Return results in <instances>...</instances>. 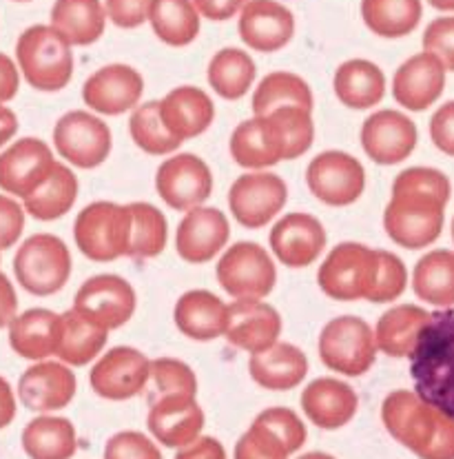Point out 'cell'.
Wrapping results in <instances>:
<instances>
[{"label": "cell", "mask_w": 454, "mask_h": 459, "mask_svg": "<svg viewBox=\"0 0 454 459\" xmlns=\"http://www.w3.org/2000/svg\"><path fill=\"white\" fill-rule=\"evenodd\" d=\"M78 200V178L63 162H56L54 171L49 173L45 182L25 198V211L31 218L51 222V220L63 218L64 213L73 209Z\"/></svg>", "instance_id": "obj_39"}, {"label": "cell", "mask_w": 454, "mask_h": 459, "mask_svg": "<svg viewBox=\"0 0 454 459\" xmlns=\"http://www.w3.org/2000/svg\"><path fill=\"white\" fill-rule=\"evenodd\" d=\"M78 391V379L64 362L42 359L22 373L18 382V397L36 413H51L72 404Z\"/></svg>", "instance_id": "obj_21"}, {"label": "cell", "mask_w": 454, "mask_h": 459, "mask_svg": "<svg viewBox=\"0 0 454 459\" xmlns=\"http://www.w3.org/2000/svg\"><path fill=\"white\" fill-rule=\"evenodd\" d=\"M248 0H193V4L198 7L200 16L209 18V21H228L236 13H240L244 9Z\"/></svg>", "instance_id": "obj_54"}, {"label": "cell", "mask_w": 454, "mask_h": 459, "mask_svg": "<svg viewBox=\"0 0 454 459\" xmlns=\"http://www.w3.org/2000/svg\"><path fill=\"white\" fill-rule=\"evenodd\" d=\"M60 333L63 316L49 308H30L9 325V344L21 358L42 362L51 355H58Z\"/></svg>", "instance_id": "obj_28"}, {"label": "cell", "mask_w": 454, "mask_h": 459, "mask_svg": "<svg viewBox=\"0 0 454 459\" xmlns=\"http://www.w3.org/2000/svg\"><path fill=\"white\" fill-rule=\"evenodd\" d=\"M228 238L231 227L222 211L215 207L191 209L176 231V251L184 262L204 264L227 247Z\"/></svg>", "instance_id": "obj_23"}, {"label": "cell", "mask_w": 454, "mask_h": 459, "mask_svg": "<svg viewBox=\"0 0 454 459\" xmlns=\"http://www.w3.org/2000/svg\"><path fill=\"white\" fill-rule=\"evenodd\" d=\"M151 379L156 384L158 397L173 393H198V377L193 368L176 358H158L151 362Z\"/></svg>", "instance_id": "obj_48"}, {"label": "cell", "mask_w": 454, "mask_h": 459, "mask_svg": "<svg viewBox=\"0 0 454 459\" xmlns=\"http://www.w3.org/2000/svg\"><path fill=\"white\" fill-rule=\"evenodd\" d=\"M105 459H162V453L147 435L123 430L107 442Z\"/></svg>", "instance_id": "obj_49"}, {"label": "cell", "mask_w": 454, "mask_h": 459, "mask_svg": "<svg viewBox=\"0 0 454 459\" xmlns=\"http://www.w3.org/2000/svg\"><path fill=\"white\" fill-rule=\"evenodd\" d=\"M131 242L126 257L149 260L165 251L168 224L165 213L149 203H131Z\"/></svg>", "instance_id": "obj_44"}, {"label": "cell", "mask_w": 454, "mask_h": 459, "mask_svg": "<svg viewBox=\"0 0 454 459\" xmlns=\"http://www.w3.org/2000/svg\"><path fill=\"white\" fill-rule=\"evenodd\" d=\"M430 138L439 152L454 158V100L434 111L430 120Z\"/></svg>", "instance_id": "obj_53"}, {"label": "cell", "mask_w": 454, "mask_h": 459, "mask_svg": "<svg viewBox=\"0 0 454 459\" xmlns=\"http://www.w3.org/2000/svg\"><path fill=\"white\" fill-rule=\"evenodd\" d=\"M107 18L109 16L100 0H56L51 7V27L72 47H87L100 40Z\"/></svg>", "instance_id": "obj_35"}, {"label": "cell", "mask_w": 454, "mask_h": 459, "mask_svg": "<svg viewBox=\"0 0 454 459\" xmlns=\"http://www.w3.org/2000/svg\"><path fill=\"white\" fill-rule=\"evenodd\" d=\"M439 12H454V0H428Z\"/></svg>", "instance_id": "obj_61"}, {"label": "cell", "mask_w": 454, "mask_h": 459, "mask_svg": "<svg viewBox=\"0 0 454 459\" xmlns=\"http://www.w3.org/2000/svg\"><path fill=\"white\" fill-rule=\"evenodd\" d=\"M78 249L93 262H114L129 253V204L91 203L78 213L73 224Z\"/></svg>", "instance_id": "obj_7"}, {"label": "cell", "mask_w": 454, "mask_h": 459, "mask_svg": "<svg viewBox=\"0 0 454 459\" xmlns=\"http://www.w3.org/2000/svg\"><path fill=\"white\" fill-rule=\"evenodd\" d=\"M379 273V251L359 242H341L317 271V284L337 302L368 299Z\"/></svg>", "instance_id": "obj_5"}, {"label": "cell", "mask_w": 454, "mask_h": 459, "mask_svg": "<svg viewBox=\"0 0 454 459\" xmlns=\"http://www.w3.org/2000/svg\"><path fill=\"white\" fill-rule=\"evenodd\" d=\"M282 107H302L306 111H313V107H315L313 89L297 74H269L253 93V114L260 116V118L282 109Z\"/></svg>", "instance_id": "obj_40"}, {"label": "cell", "mask_w": 454, "mask_h": 459, "mask_svg": "<svg viewBox=\"0 0 454 459\" xmlns=\"http://www.w3.org/2000/svg\"><path fill=\"white\" fill-rule=\"evenodd\" d=\"M16 3H27V0H16Z\"/></svg>", "instance_id": "obj_64"}, {"label": "cell", "mask_w": 454, "mask_h": 459, "mask_svg": "<svg viewBox=\"0 0 454 459\" xmlns=\"http://www.w3.org/2000/svg\"><path fill=\"white\" fill-rule=\"evenodd\" d=\"M13 273L25 291L54 295L72 278V253L60 238L51 233H36L27 238L13 257Z\"/></svg>", "instance_id": "obj_6"}, {"label": "cell", "mask_w": 454, "mask_h": 459, "mask_svg": "<svg viewBox=\"0 0 454 459\" xmlns=\"http://www.w3.org/2000/svg\"><path fill=\"white\" fill-rule=\"evenodd\" d=\"M54 144L73 167L96 169L109 158L114 147L111 129L89 111H69L54 126Z\"/></svg>", "instance_id": "obj_10"}, {"label": "cell", "mask_w": 454, "mask_h": 459, "mask_svg": "<svg viewBox=\"0 0 454 459\" xmlns=\"http://www.w3.org/2000/svg\"><path fill=\"white\" fill-rule=\"evenodd\" d=\"M56 160L49 144L40 138H22L0 153V189L25 200L54 171Z\"/></svg>", "instance_id": "obj_16"}, {"label": "cell", "mask_w": 454, "mask_h": 459, "mask_svg": "<svg viewBox=\"0 0 454 459\" xmlns=\"http://www.w3.org/2000/svg\"><path fill=\"white\" fill-rule=\"evenodd\" d=\"M326 229L315 215L288 213L270 231V249L288 269L311 266L326 249Z\"/></svg>", "instance_id": "obj_22"}, {"label": "cell", "mask_w": 454, "mask_h": 459, "mask_svg": "<svg viewBox=\"0 0 454 459\" xmlns=\"http://www.w3.org/2000/svg\"><path fill=\"white\" fill-rule=\"evenodd\" d=\"M421 0H362V18L368 30L381 39H401L419 27Z\"/></svg>", "instance_id": "obj_41"}, {"label": "cell", "mask_w": 454, "mask_h": 459, "mask_svg": "<svg viewBox=\"0 0 454 459\" xmlns=\"http://www.w3.org/2000/svg\"><path fill=\"white\" fill-rule=\"evenodd\" d=\"M381 421L419 459H454V418L421 400L415 391L388 393Z\"/></svg>", "instance_id": "obj_2"}, {"label": "cell", "mask_w": 454, "mask_h": 459, "mask_svg": "<svg viewBox=\"0 0 454 459\" xmlns=\"http://www.w3.org/2000/svg\"><path fill=\"white\" fill-rule=\"evenodd\" d=\"M279 335H282V316L275 307L253 298L228 304V326L224 337L233 346L255 355L278 344Z\"/></svg>", "instance_id": "obj_20"}, {"label": "cell", "mask_w": 454, "mask_h": 459, "mask_svg": "<svg viewBox=\"0 0 454 459\" xmlns=\"http://www.w3.org/2000/svg\"><path fill=\"white\" fill-rule=\"evenodd\" d=\"M151 379V359L133 346L107 351L89 373L96 395L111 402H124L140 395Z\"/></svg>", "instance_id": "obj_13"}, {"label": "cell", "mask_w": 454, "mask_h": 459, "mask_svg": "<svg viewBox=\"0 0 454 459\" xmlns=\"http://www.w3.org/2000/svg\"><path fill=\"white\" fill-rule=\"evenodd\" d=\"M446 72L441 60L430 51L415 54L395 72L392 96L408 111H425L441 98Z\"/></svg>", "instance_id": "obj_25"}, {"label": "cell", "mask_w": 454, "mask_h": 459, "mask_svg": "<svg viewBox=\"0 0 454 459\" xmlns=\"http://www.w3.org/2000/svg\"><path fill=\"white\" fill-rule=\"evenodd\" d=\"M147 426L162 446L184 448L202 433L204 411L195 395H189V393L162 395L151 404Z\"/></svg>", "instance_id": "obj_17"}, {"label": "cell", "mask_w": 454, "mask_h": 459, "mask_svg": "<svg viewBox=\"0 0 454 459\" xmlns=\"http://www.w3.org/2000/svg\"><path fill=\"white\" fill-rule=\"evenodd\" d=\"M218 282L236 299H264L275 289L278 269L257 242H237L219 257Z\"/></svg>", "instance_id": "obj_9"}, {"label": "cell", "mask_w": 454, "mask_h": 459, "mask_svg": "<svg viewBox=\"0 0 454 459\" xmlns=\"http://www.w3.org/2000/svg\"><path fill=\"white\" fill-rule=\"evenodd\" d=\"M248 371L266 391H293L308 376V359L295 344L278 342L270 349L251 355Z\"/></svg>", "instance_id": "obj_33"}, {"label": "cell", "mask_w": 454, "mask_h": 459, "mask_svg": "<svg viewBox=\"0 0 454 459\" xmlns=\"http://www.w3.org/2000/svg\"><path fill=\"white\" fill-rule=\"evenodd\" d=\"M18 316V295L7 275L0 273V329L12 325Z\"/></svg>", "instance_id": "obj_57"}, {"label": "cell", "mask_w": 454, "mask_h": 459, "mask_svg": "<svg viewBox=\"0 0 454 459\" xmlns=\"http://www.w3.org/2000/svg\"><path fill=\"white\" fill-rule=\"evenodd\" d=\"M231 158L244 169L261 171L287 160V149L269 116H255L236 126L231 135Z\"/></svg>", "instance_id": "obj_30"}, {"label": "cell", "mask_w": 454, "mask_h": 459, "mask_svg": "<svg viewBox=\"0 0 454 459\" xmlns=\"http://www.w3.org/2000/svg\"><path fill=\"white\" fill-rule=\"evenodd\" d=\"M332 89L341 105L350 109H371L386 96V76L371 60L353 58L339 65L332 78Z\"/></svg>", "instance_id": "obj_34"}, {"label": "cell", "mask_w": 454, "mask_h": 459, "mask_svg": "<svg viewBox=\"0 0 454 459\" xmlns=\"http://www.w3.org/2000/svg\"><path fill=\"white\" fill-rule=\"evenodd\" d=\"M236 459H269L266 455H261L255 446L242 435L236 444Z\"/></svg>", "instance_id": "obj_60"}, {"label": "cell", "mask_w": 454, "mask_h": 459, "mask_svg": "<svg viewBox=\"0 0 454 459\" xmlns=\"http://www.w3.org/2000/svg\"><path fill=\"white\" fill-rule=\"evenodd\" d=\"M415 393L454 418V308L434 311L410 355Z\"/></svg>", "instance_id": "obj_3"}, {"label": "cell", "mask_w": 454, "mask_h": 459, "mask_svg": "<svg viewBox=\"0 0 454 459\" xmlns=\"http://www.w3.org/2000/svg\"><path fill=\"white\" fill-rule=\"evenodd\" d=\"M288 186L278 173L253 171L233 182L228 207L246 229H261L287 207Z\"/></svg>", "instance_id": "obj_11"}, {"label": "cell", "mask_w": 454, "mask_h": 459, "mask_svg": "<svg viewBox=\"0 0 454 459\" xmlns=\"http://www.w3.org/2000/svg\"><path fill=\"white\" fill-rule=\"evenodd\" d=\"M153 3L156 0H105V9L114 25L123 30H135L149 21Z\"/></svg>", "instance_id": "obj_51"}, {"label": "cell", "mask_w": 454, "mask_h": 459, "mask_svg": "<svg viewBox=\"0 0 454 459\" xmlns=\"http://www.w3.org/2000/svg\"><path fill=\"white\" fill-rule=\"evenodd\" d=\"M109 331L82 316L78 308L63 313V333H60L58 358L69 367H84L93 362L105 349Z\"/></svg>", "instance_id": "obj_36"}, {"label": "cell", "mask_w": 454, "mask_h": 459, "mask_svg": "<svg viewBox=\"0 0 454 459\" xmlns=\"http://www.w3.org/2000/svg\"><path fill=\"white\" fill-rule=\"evenodd\" d=\"M452 242H454V218H452Z\"/></svg>", "instance_id": "obj_63"}, {"label": "cell", "mask_w": 454, "mask_h": 459, "mask_svg": "<svg viewBox=\"0 0 454 459\" xmlns=\"http://www.w3.org/2000/svg\"><path fill=\"white\" fill-rule=\"evenodd\" d=\"M413 289L421 302L439 308L454 307V251L434 249L415 266Z\"/></svg>", "instance_id": "obj_38"}, {"label": "cell", "mask_w": 454, "mask_h": 459, "mask_svg": "<svg viewBox=\"0 0 454 459\" xmlns=\"http://www.w3.org/2000/svg\"><path fill=\"white\" fill-rule=\"evenodd\" d=\"M18 87H21V69L7 54H0V102L4 105L16 98Z\"/></svg>", "instance_id": "obj_56"}, {"label": "cell", "mask_w": 454, "mask_h": 459, "mask_svg": "<svg viewBox=\"0 0 454 459\" xmlns=\"http://www.w3.org/2000/svg\"><path fill=\"white\" fill-rule=\"evenodd\" d=\"M416 125L397 109L374 111L362 126V147L377 165H399L416 147Z\"/></svg>", "instance_id": "obj_19"}, {"label": "cell", "mask_w": 454, "mask_h": 459, "mask_svg": "<svg viewBox=\"0 0 454 459\" xmlns=\"http://www.w3.org/2000/svg\"><path fill=\"white\" fill-rule=\"evenodd\" d=\"M18 69L39 91H60L73 76L72 45L51 25H34L16 42Z\"/></svg>", "instance_id": "obj_4"}, {"label": "cell", "mask_w": 454, "mask_h": 459, "mask_svg": "<svg viewBox=\"0 0 454 459\" xmlns=\"http://www.w3.org/2000/svg\"><path fill=\"white\" fill-rule=\"evenodd\" d=\"M297 459H335V457L329 455V453H306V455H302Z\"/></svg>", "instance_id": "obj_62"}, {"label": "cell", "mask_w": 454, "mask_h": 459, "mask_svg": "<svg viewBox=\"0 0 454 459\" xmlns=\"http://www.w3.org/2000/svg\"><path fill=\"white\" fill-rule=\"evenodd\" d=\"M22 448L30 459H72L78 451L76 429L64 418L42 415L22 430Z\"/></svg>", "instance_id": "obj_37"}, {"label": "cell", "mask_w": 454, "mask_h": 459, "mask_svg": "<svg viewBox=\"0 0 454 459\" xmlns=\"http://www.w3.org/2000/svg\"><path fill=\"white\" fill-rule=\"evenodd\" d=\"M374 329L366 320L341 316L330 320L320 335V358L330 371L346 377H359L373 368L377 359Z\"/></svg>", "instance_id": "obj_8"}, {"label": "cell", "mask_w": 454, "mask_h": 459, "mask_svg": "<svg viewBox=\"0 0 454 459\" xmlns=\"http://www.w3.org/2000/svg\"><path fill=\"white\" fill-rule=\"evenodd\" d=\"M244 437L269 459H288L306 444V426L293 409L273 406L257 415Z\"/></svg>", "instance_id": "obj_26"}, {"label": "cell", "mask_w": 454, "mask_h": 459, "mask_svg": "<svg viewBox=\"0 0 454 459\" xmlns=\"http://www.w3.org/2000/svg\"><path fill=\"white\" fill-rule=\"evenodd\" d=\"M129 131L133 143L149 156H168L182 144V140L167 129L160 116V102L156 100L135 107L129 118Z\"/></svg>", "instance_id": "obj_45"}, {"label": "cell", "mask_w": 454, "mask_h": 459, "mask_svg": "<svg viewBox=\"0 0 454 459\" xmlns=\"http://www.w3.org/2000/svg\"><path fill=\"white\" fill-rule=\"evenodd\" d=\"M16 131H18L16 114L0 102V147H4V144L16 135Z\"/></svg>", "instance_id": "obj_59"}, {"label": "cell", "mask_w": 454, "mask_h": 459, "mask_svg": "<svg viewBox=\"0 0 454 459\" xmlns=\"http://www.w3.org/2000/svg\"><path fill=\"white\" fill-rule=\"evenodd\" d=\"M313 111L302 107H282V109L269 114L270 123L278 129L287 149V160L304 156L313 147L315 140V123H313Z\"/></svg>", "instance_id": "obj_46"}, {"label": "cell", "mask_w": 454, "mask_h": 459, "mask_svg": "<svg viewBox=\"0 0 454 459\" xmlns=\"http://www.w3.org/2000/svg\"><path fill=\"white\" fill-rule=\"evenodd\" d=\"M16 418V397L4 377H0V429L9 426Z\"/></svg>", "instance_id": "obj_58"}, {"label": "cell", "mask_w": 454, "mask_h": 459, "mask_svg": "<svg viewBox=\"0 0 454 459\" xmlns=\"http://www.w3.org/2000/svg\"><path fill=\"white\" fill-rule=\"evenodd\" d=\"M452 185L433 167H410L392 182V198L383 211V229L395 245L416 251L434 245L446 222Z\"/></svg>", "instance_id": "obj_1"}, {"label": "cell", "mask_w": 454, "mask_h": 459, "mask_svg": "<svg viewBox=\"0 0 454 459\" xmlns=\"http://www.w3.org/2000/svg\"><path fill=\"white\" fill-rule=\"evenodd\" d=\"M424 49L437 56L448 72H454V16L437 18L425 27Z\"/></svg>", "instance_id": "obj_50"}, {"label": "cell", "mask_w": 454, "mask_h": 459, "mask_svg": "<svg viewBox=\"0 0 454 459\" xmlns=\"http://www.w3.org/2000/svg\"><path fill=\"white\" fill-rule=\"evenodd\" d=\"M379 251V273L377 282H374L368 302L374 304H388L395 302L404 295L406 287H408V271H406L404 260L395 255L392 251Z\"/></svg>", "instance_id": "obj_47"}, {"label": "cell", "mask_w": 454, "mask_h": 459, "mask_svg": "<svg viewBox=\"0 0 454 459\" xmlns=\"http://www.w3.org/2000/svg\"><path fill=\"white\" fill-rule=\"evenodd\" d=\"M240 39L261 54H273L287 47L295 36V16L278 0H248L240 12Z\"/></svg>", "instance_id": "obj_24"}, {"label": "cell", "mask_w": 454, "mask_h": 459, "mask_svg": "<svg viewBox=\"0 0 454 459\" xmlns=\"http://www.w3.org/2000/svg\"><path fill=\"white\" fill-rule=\"evenodd\" d=\"M311 194L330 207H348L362 198L366 189V171L362 162L346 152H324L306 169Z\"/></svg>", "instance_id": "obj_12"}, {"label": "cell", "mask_w": 454, "mask_h": 459, "mask_svg": "<svg viewBox=\"0 0 454 459\" xmlns=\"http://www.w3.org/2000/svg\"><path fill=\"white\" fill-rule=\"evenodd\" d=\"M149 22L158 39L171 47L191 45L200 34V12L193 0H156Z\"/></svg>", "instance_id": "obj_43"}, {"label": "cell", "mask_w": 454, "mask_h": 459, "mask_svg": "<svg viewBox=\"0 0 454 459\" xmlns=\"http://www.w3.org/2000/svg\"><path fill=\"white\" fill-rule=\"evenodd\" d=\"M173 320L182 335L195 342L218 340L227 333L228 326V304L207 289L186 291L176 302Z\"/></svg>", "instance_id": "obj_29"}, {"label": "cell", "mask_w": 454, "mask_h": 459, "mask_svg": "<svg viewBox=\"0 0 454 459\" xmlns=\"http://www.w3.org/2000/svg\"><path fill=\"white\" fill-rule=\"evenodd\" d=\"M433 313L416 304H397L379 317L374 326L377 349L388 358H408L415 353L419 337L428 326Z\"/></svg>", "instance_id": "obj_32"}, {"label": "cell", "mask_w": 454, "mask_h": 459, "mask_svg": "<svg viewBox=\"0 0 454 459\" xmlns=\"http://www.w3.org/2000/svg\"><path fill=\"white\" fill-rule=\"evenodd\" d=\"M257 67L244 49L228 47L219 49L209 63V84L218 96L227 100H240L255 82Z\"/></svg>", "instance_id": "obj_42"}, {"label": "cell", "mask_w": 454, "mask_h": 459, "mask_svg": "<svg viewBox=\"0 0 454 459\" xmlns=\"http://www.w3.org/2000/svg\"><path fill=\"white\" fill-rule=\"evenodd\" d=\"M156 189L171 209H198L213 194V173L200 156L177 153L158 169Z\"/></svg>", "instance_id": "obj_14"}, {"label": "cell", "mask_w": 454, "mask_h": 459, "mask_svg": "<svg viewBox=\"0 0 454 459\" xmlns=\"http://www.w3.org/2000/svg\"><path fill=\"white\" fill-rule=\"evenodd\" d=\"M25 231V207L9 195H0V251L21 240Z\"/></svg>", "instance_id": "obj_52"}, {"label": "cell", "mask_w": 454, "mask_h": 459, "mask_svg": "<svg viewBox=\"0 0 454 459\" xmlns=\"http://www.w3.org/2000/svg\"><path fill=\"white\" fill-rule=\"evenodd\" d=\"M160 116L167 129L182 143L202 135L213 125L215 105L204 89L177 87L171 89L160 100Z\"/></svg>", "instance_id": "obj_31"}, {"label": "cell", "mask_w": 454, "mask_h": 459, "mask_svg": "<svg viewBox=\"0 0 454 459\" xmlns=\"http://www.w3.org/2000/svg\"><path fill=\"white\" fill-rule=\"evenodd\" d=\"M302 409L317 429L337 430L355 418L359 397L353 386L341 379L317 377L304 388Z\"/></svg>", "instance_id": "obj_27"}, {"label": "cell", "mask_w": 454, "mask_h": 459, "mask_svg": "<svg viewBox=\"0 0 454 459\" xmlns=\"http://www.w3.org/2000/svg\"><path fill=\"white\" fill-rule=\"evenodd\" d=\"M176 459H227V451L215 437H198L193 444L180 448Z\"/></svg>", "instance_id": "obj_55"}, {"label": "cell", "mask_w": 454, "mask_h": 459, "mask_svg": "<svg viewBox=\"0 0 454 459\" xmlns=\"http://www.w3.org/2000/svg\"><path fill=\"white\" fill-rule=\"evenodd\" d=\"M138 298L133 287L120 275L102 273L93 275L78 289L73 308L93 320L96 325L105 326L107 331H114L124 326L133 317Z\"/></svg>", "instance_id": "obj_15"}, {"label": "cell", "mask_w": 454, "mask_h": 459, "mask_svg": "<svg viewBox=\"0 0 454 459\" xmlns=\"http://www.w3.org/2000/svg\"><path fill=\"white\" fill-rule=\"evenodd\" d=\"M142 93V74L129 65H107L82 84L84 105L105 116H120L135 109Z\"/></svg>", "instance_id": "obj_18"}]
</instances>
